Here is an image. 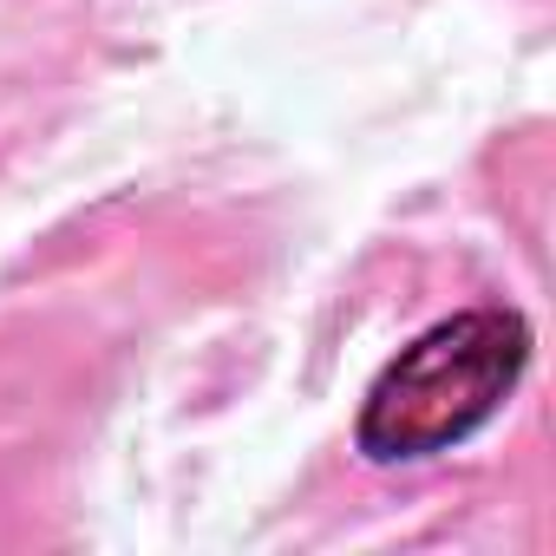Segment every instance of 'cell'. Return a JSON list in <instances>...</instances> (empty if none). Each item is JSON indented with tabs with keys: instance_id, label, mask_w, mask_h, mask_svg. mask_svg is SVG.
Listing matches in <instances>:
<instances>
[{
	"instance_id": "6da1fadb",
	"label": "cell",
	"mask_w": 556,
	"mask_h": 556,
	"mask_svg": "<svg viewBox=\"0 0 556 556\" xmlns=\"http://www.w3.org/2000/svg\"><path fill=\"white\" fill-rule=\"evenodd\" d=\"M530 374V321L517 308H465L400 348L361 406V452L374 465H426L478 439Z\"/></svg>"
}]
</instances>
